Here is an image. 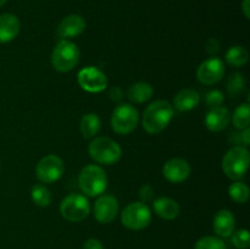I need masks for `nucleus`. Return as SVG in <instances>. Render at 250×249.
Masks as SVG:
<instances>
[{
    "label": "nucleus",
    "mask_w": 250,
    "mask_h": 249,
    "mask_svg": "<svg viewBox=\"0 0 250 249\" xmlns=\"http://www.w3.org/2000/svg\"><path fill=\"white\" fill-rule=\"evenodd\" d=\"M85 29V21L80 15H68L58 27V36L60 38H73L83 33Z\"/></svg>",
    "instance_id": "15"
},
{
    "label": "nucleus",
    "mask_w": 250,
    "mask_h": 249,
    "mask_svg": "<svg viewBox=\"0 0 250 249\" xmlns=\"http://www.w3.org/2000/svg\"><path fill=\"white\" fill-rule=\"evenodd\" d=\"M83 249H104V246L99 239L89 238L83 244Z\"/></svg>",
    "instance_id": "31"
},
{
    "label": "nucleus",
    "mask_w": 250,
    "mask_h": 249,
    "mask_svg": "<svg viewBox=\"0 0 250 249\" xmlns=\"http://www.w3.org/2000/svg\"><path fill=\"white\" fill-rule=\"evenodd\" d=\"M61 216L70 222H80L87 219L90 212V204L87 198L78 193H71L65 197L60 205Z\"/></svg>",
    "instance_id": "6"
},
{
    "label": "nucleus",
    "mask_w": 250,
    "mask_h": 249,
    "mask_svg": "<svg viewBox=\"0 0 250 249\" xmlns=\"http://www.w3.org/2000/svg\"><path fill=\"white\" fill-rule=\"evenodd\" d=\"M78 84L90 93H99L106 88L107 80L104 72L97 67H85L78 72Z\"/></svg>",
    "instance_id": "11"
},
{
    "label": "nucleus",
    "mask_w": 250,
    "mask_h": 249,
    "mask_svg": "<svg viewBox=\"0 0 250 249\" xmlns=\"http://www.w3.org/2000/svg\"><path fill=\"white\" fill-rule=\"evenodd\" d=\"M154 89L149 83L146 82H137L133 85H131L127 93V98L131 102L137 103V104H143L150 100L153 97Z\"/></svg>",
    "instance_id": "20"
},
{
    "label": "nucleus",
    "mask_w": 250,
    "mask_h": 249,
    "mask_svg": "<svg viewBox=\"0 0 250 249\" xmlns=\"http://www.w3.org/2000/svg\"><path fill=\"white\" fill-rule=\"evenodd\" d=\"M229 194L236 203L244 204L249 199V188L246 183L234 182L229 186Z\"/></svg>",
    "instance_id": "25"
},
{
    "label": "nucleus",
    "mask_w": 250,
    "mask_h": 249,
    "mask_svg": "<svg viewBox=\"0 0 250 249\" xmlns=\"http://www.w3.org/2000/svg\"><path fill=\"white\" fill-rule=\"evenodd\" d=\"M194 249H227L226 244L219 237L205 236L195 243Z\"/></svg>",
    "instance_id": "27"
},
{
    "label": "nucleus",
    "mask_w": 250,
    "mask_h": 249,
    "mask_svg": "<svg viewBox=\"0 0 250 249\" xmlns=\"http://www.w3.org/2000/svg\"><path fill=\"white\" fill-rule=\"evenodd\" d=\"M100 129V119L97 114L84 115L81 120V133L84 138H93L98 134Z\"/></svg>",
    "instance_id": "21"
},
{
    "label": "nucleus",
    "mask_w": 250,
    "mask_h": 249,
    "mask_svg": "<svg viewBox=\"0 0 250 249\" xmlns=\"http://www.w3.org/2000/svg\"><path fill=\"white\" fill-rule=\"evenodd\" d=\"M80 61V50L77 45L70 41L59 42L51 54V65L59 72H68L77 66Z\"/></svg>",
    "instance_id": "5"
},
{
    "label": "nucleus",
    "mask_w": 250,
    "mask_h": 249,
    "mask_svg": "<svg viewBox=\"0 0 250 249\" xmlns=\"http://www.w3.org/2000/svg\"><path fill=\"white\" fill-rule=\"evenodd\" d=\"M232 236V243L236 248L238 249H247L250 246V236L248 229L242 228L238 231L233 232L231 234Z\"/></svg>",
    "instance_id": "28"
},
{
    "label": "nucleus",
    "mask_w": 250,
    "mask_h": 249,
    "mask_svg": "<svg viewBox=\"0 0 250 249\" xmlns=\"http://www.w3.org/2000/svg\"><path fill=\"white\" fill-rule=\"evenodd\" d=\"M246 85V80H244L242 73H233L227 80V92L231 97H237Z\"/></svg>",
    "instance_id": "26"
},
{
    "label": "nucleus",
    "mask_w": 250,
    "mask_h": 249,
    "mask_svg": "<svg viewBox=\"0 0 250 249\" xmlns=\"http://www.w3.org/2000/svg\"><path fill=\"white\" fill-rule=\"evenodd\" d=\"M225 75V63L219 58H210L200 63L197 71V78L200 83L207 85L220 82Z\"/></svg>",
    "instance_id": "10"
},
{
    "label": "nucleus",
    "mask_w": 250,
    "mask_h": 249,
    "mask_svg": "<svg viewBox=\"0 0 250 249\" xmlns=\"http://www.w3.org/2000/svg\"><path fill=\"white\" fill-rule=\"evenodd\" d=\"M32 200L38 207H48L51 203V193L44 185H34L31 190Z\"/></svg>",
    "instance_id": "24"
},
{
    "label": "nucleus",
    "mask_w": 250,
    "mask_h": 249,
    "mask_svg": "<svg viewBox=\"0 0 250 249\" xmlns=\"http://www.w3.org/2000/svg\"><path fill=\"white\" fill-rule=\"evenodd\" d=\"M119 212V203L114 195H100L94 204V216L100 224H110Z\"/></svg>",
    "instance_id": "12"
},
{
    "label": "nucleus",
    "mask_w": 250,
    "mask_h": 249,
    "mask_svg": "<svg viewBox=\"0 0 250 249\" xmlns=\"http://www.w3.org/2000/svg\"><path fill=\"white\" fill-rule=\"evenodd\" d=\"M172 117V105L166 100H155L144 111L142 124L148 133L158 134L167 127Z\"/></svg>",
    "instance_id": "1"
},
{
    "label": "nucleus",
    "mask_w": 250,
    "mask_h": 249,
    "mask_svg": "<svg viewBox=\"0 0 250 249\" xmlns=\"http://www.w3.org/2000/svg\"><path fill=\"white\" fill-rule=\"evenodd\" d=\"M65 171L62 159L58 155H46L41 159L36 167L37 178L42 183H54L60 180Z\"/></svg>",
    "instance_id": "9"
},
{
    "label": "nucleus",
    "mask_w": 250,
    "mask_h": 249,
    "mask_svg": "<svg viewBox=\"0 0 250 249\" xmlns=\"http://www.w3.org/2000/svg\"><path fill=\"white\" fill-rule=\"evenodd\" d=\"M236 220L233 214L227 209H221L214 217V231L220 237H229L234 232Z\"/></svg>",
    "instance_id": "16"
},
{
    "label": "nucleus",
    "mask_w": 250,
    "mask_h": 249,
    "mask_svg": "<svg viewBox=\"0 0 250 249\" xmlns=\"http://www.w3.org/2000/svg\"><path fill=\"white\" fill-rule=\"evenodd\" d=\"M6 1H7V0H0V7H1L2 5H4Z\"/></svg>",
    "instance_id": "35"
},
{
    "label": "nucleus",
    "mask_w": 250,
    "mask_h": 249,
    "mask_svg": "<svg viewBox=\"0 0 250 249\" xmlns=\"http://www.w3.org/2000/svg\"><path fill=\"white\" fill-rule=\"evenodd\" d=\"M124 97V93L120 89L119 87H114L110 89V99L114 100V102H120Z\"/></svg>",
    "instance_id": "32"
},
{
    "label": "nucleus",
    "mask_w": 250,
    "mask_h": 249,
    "mask_svg": "<svg viewBox=\"0 0 250 249\" xmlns=\"http://www.w3.org/2000/svg\"><path fill=\"white\" fill-rule=\"evenodd\" d=\"M242 142L244 143V145H249L250 144V128H244L243 133H242Z\"/></svg>",
    "instance_id": "33"
},
{
    "label": "nucleus",
    "mask_w": 250,
    "mask_h": 249,
    "mask_svg": "<svg viewBox=\"0 0 250 249\" xmlns=\"http://www.w3.org/2000/svg\"><path fill=\"white\" fill-rule=\"evenodd\" d=\"M163 175L172 183H181L187 180L190 175V166L185 159L173 158L166 161L163 167Z\"/></svg>",
    "instance_id": "13"
},
{
    "label": "nucleus",
    "mask_w": 250,
    "mask_h": 249,
    "mask_svg": "<svg viewBox=\"0 0 250 249\" xmlns=\"http://www.w3.org/2000/svg\"><path fill=\"white\" fill-rule=\"evenodd\" d=\"M229 120H231V114L229 109L220 105V106L210 107L205 116V124L209 131L221 132L229 126Z\"/></svg>",
    "instance_id": "14"
},
{
    "label": "nucleus",
    "mask_w": 250,
    "mask_h": 249,
    "mask_svg": "<svg viewBox=\"0 0 250 249\" xmlns=\"http://www.w3.org/2000/svg\"><path fill=\"white\" fill-rule=\"evenodd\" d=\"M226 61L233 67H242L248 62L249 54L246 48L241 45H234L229 48L226 53Z\"/></svg>",
    "instance_id": "22"
},
{
    "label": "nucleus",
    "mask_w": 250,
    "mask_h": 249,
    "mask_svg": "<svg viewBox=\"0 0 250 249\" xmlns=\"http://www.w3.org/2000/svg\"><path fill=\"white\" fill-rule=\"evenodd\" d=\"M78 185L81 190L88 197L102 195L107 187L106 173L100 166L90 164L81 170Z\"/></svg>",
    "instance_id": "2"
},
{
    "label": "nucleus",
    "mask_w": 250,
    "mask_h": 249,
    "mask_svg": "<svg viewBox=\"0 0 250 249\" xmlns=\"http://www.w3.org/2000/svg\"><path fill=\"white\" fill-rule=\"evenodd\" d=\"M250 156L248 149L236 145L229 149L222 160V170L231 180H239L247 173L249 168Z\"/></svg>",
    "instance_id": "3"
},
{
    "label": "nucleus",
    "mask_w": 250,
    "mask_h": 249,
    "mask_svg": "<svg viewBox=\"0 0 250 249\" xmlns=\"http://www.w3.org/2000/svg\"><path fill=\"white\" fill-rule=\"evenodd\" d=\"M151 211L143 202L131 203L121 212V222L126 228L139 231L150 224Z\"/></svg>",
    "instance_id": "7"
},
{
    "label": "nucleus",
    "mask_w": 250,
    "mask_h": 249,
    "mask_svg": "<svg viewBox=\"0 0 250 249\" xmlns=\"http://www.w3.org/2000/svg\"><path fill=\"white\" fill-rule=\"evenodd\" d=\"M89 155L98 164L114 165L121 159L122 150L121 146L114 139L98 137L89 144Z\"/></svg>",
    "instance_id": "4"
},
{
    "label": "nucleus",
    "mask_w": 250,
    "mask_h": 249,
    "mask_svg": "<svg viewBox=\"0 0 250 249\" xmlns=\"http://www.w3.org/2000/svg\"><path fill=\"white\" fill-rule=\"evenodd\" d=\"M242 10H243V14L247 19L250 17V0H244L243 4H242Z\"/></svg>",
    "instance_id": "34"
},
{
    "label": "nucleus",
    "mask_w": 250,
    "mask_h": 249,
    "mask_svg": "<svg viewBox=\"0 0 250 249\" xmlns=\"http://www.w3.org/2000/svg\"><path fill=\"white\" fill-rule=\"evenodd\" d=\"M153 208L155 214L164 220H173L180 214V205L171 198H158L154 200Z\"/></svg>",
    "instance_id": "19"
},
{
    "label": "nucleus",
    "mask_w": 250,
    "mask_h": 249,
    "mask_svg": "<svg viewBox=\"0 0 250 249\" xmlns=\"http://www.w3.org/2000/svg\"><path fill=\"white\" fill-rule=\"evenodd\" d=\"M224 100H225L224 94H222V92H220V90L217 89L210 90V92L207 94V97H205V103H207V105L209 107L220 106V105H222Z\"/></svg>",
    "instance_id": "29"
},
{
    "label": "nucleus",
    "mask_w": 250,
    "mask_h": 249,
    "mask_svg": "<svg viewBox=\"0 0 250 249\" xmlns=\"http://www.w3.org/2000/svg\"><path fill=\"white\" fill-rule=\"evenodd\" d=\"M20 32V21L15 15H0V43H7L17 37Z\"/></svg>",
    "instance_id": "17"
},
{
    "label": "nucleus",
    "mask_w": 250,
    "mask_h": 249,
    "mask_svg": "<svg viewBox=\"0 0 250 249\" xmlns=\"http://www.w3.org/2000/svg\"><path fill=\"white\" fill-rule=\"evenodd\" d=\"M200 94L195 89L186 88L180 90L173 99V105L178 111H189L199 105Z\"/></svg>",
    "instance_id": "18"
},
{
    "label": "nucleus",
    "mask_w": 250,
    "mask_h": 249,
    "mask_svg": "<svg viewBox=\"0 0 250 249\" xmlns=\"http://www.w3.org/2000/svg\"><path fill=\"white\" fill-rule=\"evenodd\" d=\"M139 115L136 107L129 104H120L111 115V128L117 134H128L137 127Z\"/></svg>",
    "instance_id": "8"
},
{
    "label": "nucleus",
    "mask_w": 250,
    "mask_h": 249,
    "mask_svg": "<svg viewBox=\"0 0 250 249\" xmlns=\"http://www.w3.org/2000/svg\"><path fill=\"white\" fill-rule=\"evenodd\" d=\"M232 122H233L234 127L238 129L248 128L250 124V106L248 103L239 105L233 112L232 116Z\"/></svg>",
    "instance_id": "23"
},
{
    "label": "nucleus",
    "mask_w": 250,
    "mask_h": 249,
    "mask_svg": "<svg viewBox=\"0 0 250 249\" xmlns=\"http://www.w3.org/2000/svg\"><path fill=\"white\" fill-rule=\"evenodd\" d=\"M205 50L210 54V55H214L217 51L220 50V44L217 42V39L215 38H209L208 42L205 43Z\"/></svg>",
    "instance_id": "30"
}]
</instances>
